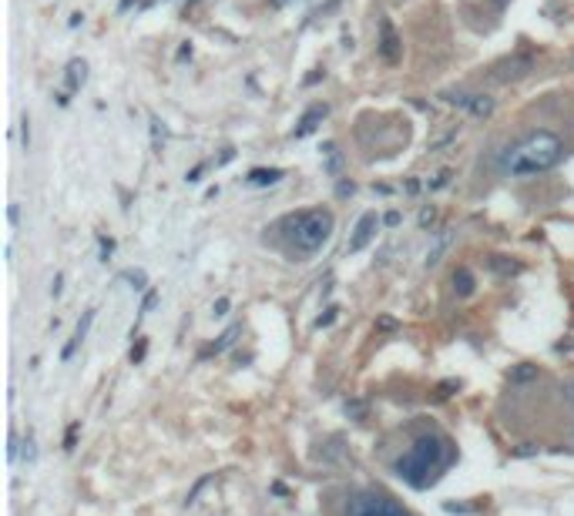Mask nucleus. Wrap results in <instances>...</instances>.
Listing matches in <instances>:
<instances>
[{
    "instance_id": "35",
    "label": "nucleus",
    "mask_w": 574,
    "mask_h": 516,
    "mask_svg": "<svg viewBox=\"0 0 574 516\" xmlns=\"http://www.w3.org/2000/svg\"><path fill=\"white\" fill-rule=\"evenodd\" d=\"M74 436H78V422L68 429V436H64V449H74Z\"/></svg>"
},
{
    "instance_id": "16",
    "label": "nucleus",
    "mask_w": 574,
    "mask_h": 516,
    "mask_svg": "<svg viewBox=\"0 0 574 516\" xmlns=\"http://www.w3.org/2000/svg\"><path fill=\"white\" fill-rule=\"evenodd\" d=\"M534 379H537V365H531V362H521V365L511 369V383H514V386L534 383Z\"/></svg>"
},
{
    "instance_id": "14",
    "label": "nucleus",
    "mask_w": 574,
    "mask_h": 516,
    "mask_svg": "<svg viewBox=\"0 0 574 516\" xmlns=\"http://www.w3.org/2000/svg\"><path fill=\"white\" fill-rule=\"evenodd\" d=\"M494 107H497V101L491 98V94H473L467 111L473 114V118H491V114H494Z\"/></svg>"
},
{
    "instance_id": "3",
    "label": "nucleus",
    "mask_w": 574,
    "mask_h": 516,
    "mask_svg": "<svg viewBox=\"0 0 574 516\" xmlns=\"http://www.w3.org/2000/svg\"><path fill=\"white\" fill-rule=\"evenodd\" d=\"M289 228V245L299 252V255H316L319 248H326V241L333 238V228H336V218L333 211L326 208H306V211H296L286 218Z\"/></svg>"
},
{
    "instance_id": "26",
    "label": "nucleus",
    "mask_w": 574,
    "mask_h": 516,
    "mask_svg": "<svg viewBox=\"0 0 574 516\" xmlns=\"http://www.w3.org/2000/svg\"><path fill=\"white\" fill-rule=\"evenodd\" d=\"M161 141H165L161 121H158V118H152V144H155V151H161Z\"/></svg>"
},
{
    "instance_id": "10",
    "label": "nucleus",
    "mask_w": 574,
    "mask_h": 516,
    "mask_svg": "<svg viewBox=\"0 0 574 516\" xmlns=\"http://www.w3.org/2000/svg\"><path fill=\"white\" fill-rule=\"evenodd\" d=\"M329 114V107L326 104H316V107H309L306 114H303V121H299V128H296V138H306V134H313L316 128H319V121Z\"/></svg>"
},
{
    "instance_id": "15",
    "label": "nucleus",
    "mask_w": 574,
    "mask_h": 516,
    "mask_svg": "<svg viewBox=\"0 0 574 516\" xmlns=\"http://www.w3.org/2000/svg\"><path fill=\"white\" fill-rule=\"evenodd\" d=\"M238 332H242V325H229L222 336H218V342H212V349H209V356H218V352H225V349H232L235 345V338H238Z\"/></svg>"
},
{
    "instance_id": "23",
    "label": "nucleus",
    "mask_w": 574,
    "mask_h": 516,
    "mask_svg": "<svg viewBox=\"0 0 574 516\" xmlns=\"http://www.w3.org/2000/svg\"><path fill=\"white\" fill-rule=\"evenodd\" d=\"M450 178H453V171H450V168L437 171V175L430 178V191H440V188H447V184H450Z\"/></svg>"
},
{
    "instance_id": "40",
    "label": "nucleus",
    "mask_w": 574,
    "mask_h": 516,
    "mask_svg": "<svg viewBox=\"0 0 574 516\" xmlns=\"http://www.w3.org/2000/svg\"><path fill=\"white\" fill-rule=\"evenodd\" d=\"M232 158H235V148H225V151H222V158H218V164H229Z\"/></svg>"
},
{
    "instance_id": "5",
    "label": "nucleus",
    "mask_w": 574,
    "mask_h": 516,
    "mask_svg": "<svg viewBox=\"0 0 574 516\" xmlns=\"http://www.w3.org/2000/svg\"><path fill=\"white\" fill-rule=\"evenodd\" d=\"M531 71H534V57H531V54H514V57H504V61L497 64L491 80H497V84H511V80L527 78Z\"/></svg>"
},
{
    "instance_id": "24",
    "label": "nucleus",
    "mask_w": 574,
    "mask_h": 516,
    "mask_svg": "<svg viewBox=\"0 0 574 516\" xmlns=\"http://www.w3.org/2000/svg\"><path fill=\"white\" fill-rule=\"evenodd\" d=\"M417 222H420V228H430V225L437 222V208H433V205H423V208H420V218H417Z\"/></svg>"
},
{
    "instance_id": "4",
    "label": "nucleus",
    "mask_w": 574,
    "mask_h": 516,
    "mask_svg": "<svg viewBox=\"0 0 574 516\" xmlns=\"http://www.w3.org/2000/svg\"><path fill=\"white\" fill-rule=\"evenodd\" d=\"M346 516H410L396 499L383 493H356L346 503Z\"/></svg>"
},
{
    "instance_id": "17",
    "label": "nucleus",
    "mask_w": 574,
    "mask_h": 516,
    "mask_svg": "<svg viewBox=\"0 0 574 516\" xmlns=\"http://www.w3.org/2000/svg\"><path fill=\"white\" fill-rule=\"evenodd\" d=\"M322 155H326V171H329V175H340L342 155L336 151V141H326V144H322Z\"/></svg>"
},
{
    "instance_id": "44",
    "label": "nucleus",
    "mask_w": 574,
    "mask_h": 516,
    "mask_svg": "<svg viewBox=\"0 0 574 516\" xmlns=\"http://www.w3.org/2000/svg\"><path fill=\"white\" fill-rule=\"evenodd\" d=\"M568 389H571V399H574V383H571V386H568Z\"/></svg>"
},
{
    "instance_id": "42",
    "label": "nucleus",
    "mask_w": 574,
    "mask_h": 516,
    "mask_svg": "<svg viewBox=\"0 0 574 516\" xmlns=\"http://www.w3.org/2000/svg\"><path fill=\"white\" fill-rule=\"evenodd\" d=\"M185 57H192V44H182V47H178V61H185Z\"/></svg>"
},
{
    "instance_id": "28",
    "label": "nucleus",
    "mask_w": 574,
    "mask_h": 516,
    "mask_svg": "<svg viewBox=\"0 0 574 516\" xmlns=\"http://www.w3.org/2000/svg\"><path fill=\"white\" fill-rule=\"evenodd\" d=\"M229 305H232V302H229V299H225V295H222V299H218V302H215V305H212V315H215V319H222V315H225V312H229Z\"/></svg>"
},
{
    "instance_id": "30",
    "label": "nucleus",
    "mask_w": 574,
    "mask_h": 516,
    "mask_svg": "<svg viewBox=\"0 0 574 516\" xmlns=\"http://www.w3.org/2000/svg\"><path fill=\"white\" fill-rule=\"evenodd\" d=\"M400 222H403V215H400V211H387V215H383V225H387V228H396Z\"/></svg>"
},
{
    "instance_id": "34",
    "label": "nucleus",
    "mask_w": 574,
    "mask_h": 516,
    "mask_svg": "<svg viewBox=\"0 0 574 516\" xmlns=\"http://www.w3.org/2000/svg\"><path fill=\"white\" fill-rule=\"evenodd\" d=\"M202 171H205V164H195V168H192V171L185 175V181H188V184H195V181L202 178Z\"/></svg>"
},
{
    "instance_id": "6",
    "label": "nucleus",
    "mask_w": 574,
    "mask_h": 516,
    "mask_svg": "<svg viewBox=\"0 0 574 516\" xmlns=\"http://www.w3.org/2000/svg\"><path fill=\"white\" fill-rule=\"evenodd\" d=\"M380 57L387 61V64H400V57H403V41H400V34H396V27L383 17L380 21Z\"/></svg>"
},
{
    "instance_id": "18",
    "label": "nucleus",
    "mask_w": 574,
    "mask_h": 516,
    "mask_svg": "<svg viewBox=\"0 0 574 516\" xmlns=\"http://www.w3.org/2000/svg\"><path fill=\"white\" fill-rule=\"evenodd\" d=\"M491 268H494L497 275H517V272H521V265H517V261H511V258H504V255L491 258Z\"/></svg>"
},
{
    "instance_id": "22",
    "label": "nucleus",
    "mask_w": 574,
    "mask_h": 516,
    "mask_svg": "<svg viewBox=\"0 0 574 516\" xmlns=\"http://www.w3.org/2000/svg\"><path fill=\"white\" fill-rule=\"evenodd\" d=\"M336 315H340V309H336V305H326V312L316 319V329H329V325L336 322Z\"/></svg>"
},
{
    "instance_id": "11",
    "label": "nucleus",
    "mask_w": 574,
    "mask_h": 516,
    "mask_svg": "<svg viewBox=\"0 0 574 516\" xmlns=\"http://www.w3.org/2000/svg\"><path fill=\"white\" fill-rule=\"evenodd\" d=\"M64 84H68V91H81L84 84H88V64L74 57L71 64H68V71H64Z\"/></svg>"
},
{
    "instance_id": "29",
    "label": "nucleus",
    "mask_w": 574,
    "mask_h": 516,
    "mask_svg": "<svg viewBox=\"0 0 574 516\" xmlns=\"http://www.w3.org/2000/svg\"><path fill=\"white\" fill-rule=\"evenodd\" d=\"M353 191H356V184H353V181H340V184H336V195H340V198H349Z\"/></svg>"
},
{
    "instance_id": "36",
    "label": "nucleus",
    "mask_w": 574,
    "mask_h": 516,
    "mask_svg": "<svg viewBox=\"0 0 574 516\" xmlns=\"http://www.w3.org/2000/svg\"><path fill=\"white\" fill-rule=\"evenodd\" d=\"M145 359V342H138L134 349H131V362H141Z\"/></svg>"
},
{
    "instance_id": "19",
    "label": "nucleus",
    "mask_w": 574,
    "mask_h": 516,
    "mask_svg": "<svg viewBox=\"0 0 574 516\" xmlns=\"http://www.w3.org/2000/svg\"><path fill=\"white\" fill-rule=\"evenodd\" d=\"M440 98H444V104H453V107H470V98H473V94H464V91H444Z\"/></svg>"
},
{
    "instance_id": "32",
    "label": "nucleus",
    "mask_w": 574,
    "mask_h": 516,
    "mask_svg": "<svg viewBox=\"0 0 574 516\" xmlns=\"http://www.w3.org/2000/svg\"><path fill=\"white\" fill-rule=\"evenodd\" d=\"M98 241H101V261H107L111 252H114V241H111V238H98Z\"/></svg>"
},
{
    "instance_id": "7",
    "label": "nucleus",
    "mask_w": 574,
    "mask_h": 516,
    "mask_svg": "<svg viewBox=\"0 0 574 516\" xmlns=\"http://www.w3.org/2000/svg\"><path fill=\"white\" fill-rule=\"evenodd\" d=\"M376 228H380L376 211H366V215H360L356 228H353V235H349V252H353V255H356V252H363L366 245L376 238Z\"/></svg>"
},
{
    "instance_id": "37",
    "label": "nucleus",
    "mask_w": 574,
    "mask_h": 516,
    "mask_svg": "<svg viewBox=\"0 0 574 516\" xmlns=\"http://www.w3.org/2000/svg\"><path fill=\"white\" fill-rule=\"evenodd\" d=\"M61 288H64V275H54V285H51V295H54V299L61 295Z\"/></svg>"
},
{
    "instance_id": "41",
    "label": "nucleus",
    "mask_w": 574,
    "mask_h": 516,
    "mask_svg": "<svg viewBox=\"0 0 574 516\" xmlns=\"http://www.w3.org/2000/svg\"><path fill=\"white\" fill-rule=\"evenodd\" d=\"M417 191H420V181L410 178V181H407V195H417Z\"/></svg>"
},
{
    "instance_id": "27",
    "label": "nucleus",
    "mask_w": 574,
    "mask_h": 516,
    "mask_svg": "<svg viewBox=\"0 0 574 516\" xmlns=\"http://www.w3.org/2000/svg\"><path fill=\"white\" fill-rule=\"evenodd\" d=\"M155 302H158V292L152 288V292H145V302H141V315H148V312L155 309Z\"/></svg>"
},
{
    "instance_id": "25",
    "label": "nucleus",
    "mask_w": 574,
    "mask_h": 516,
    "mask_svg": "<svg viewBox=\"0 0 574 516\" xmlns=\"http://www.w3.org/2000/svg\"><path fill=\"white\" fill-rule=\"evenodd\" d=\"M346 416H353V419H366V402H363V399H349V402H346Z\"/></svg>"
},
{
    "instance_id": "38",
    "label": "nucleus",
    "mask_w": 574,
    "mask_h": 516,
    "mask_svg": "<svg viewBox=\"0 0 574 516\" xmlns=\"http://www.w3.org/2000/svg\"><path fill=\"white\" fill-rule=\"evenodd\" d=\"M7 218H10V225H17V222H21V208L10 205V208H7Z\"/></svg>"
},
{
    "instance_id": "12",
    "label": "nucleus",
    "mask_w": 574,
    "mask_h": 516,
    "mask_svg": "<svg viewBox=\"0 0 574 516\" xmlns=\"http://www.w3.org/2000/svg\"><path fill=\"white\" fill-rule=\"evenodd\" d=\"M450 241H453V228H440V235H437V241H433V248L427 252V268H437V265H440V258L447 255Z\"/></svg>"
},
{
    "instance_id": "9",
    "label": "nucleus",
    "mask_w": 574,
    "mask_h": 516,
    "mask_svg": "<svg viewBox=\"0 0 574 516\" xmlns=\"http://www.w3.org/2000/svg\"><path fill=\"white\" fill-rule=\"evenodd\" d=\"M283 178H286L283 168H252V171L245 175V184H249V188H269V184H279Z\"/></svg>"
},
{
    "instance_id": "43",
    "label": "nucleus",
    "mask_w": 574,
    "mask_h": 516,
    "mask_svg": "<svg viewBox=\"0 0 574 516\" xmlns=\"http://www.w3.org/2000/svg\"><path fill=\"white\" fill-rule=\"evenodd\" d=\"M131 3H134V0H118V10H121V14H125V10H128Z\"/></svg>"
},
{
    "instance_id": "39",
    "label": "nucleus",
    "mask_w": 574,
    "mask_h": 516,
    "mask_svg": "<svg viewBox=\"0 0 574 516\" xmlns=\"http://www.w3.org/2000/svg\"><path fill=\"white\" fill-rule=\"evenodd\" d=\"M81 24H84V14H81V10H78V14H71V17H68V27H81Z\"/></svg>"
},
{
    "instance_id": "20",
    "label": "nucleus",
    "mask_w": 574,
    "mask_h": 516,
    "mask_svg": "<svg viewBox=\"0 0 574 516\" xmlns=\"http://www.w3.org/2000/svg\"><path fill=\"white\" fill-rule=\"evenodd\" d=\"M457 134H460V128H450L447 134H440V138H433V141H430V151H444V148L450 144V141H457Z\"/></svg>"
},
{
    "instance_id": "8",
    "label": "nucleus",
    "mask_w": 574,
    "mask_h": 516,
    "mask_svg": "<svg viewBox=\"0 0 574 516\" xmlns=\"http://www.w3.org/2000/svg\"><path fill=\"white\" fill-rule=\"evenodd\" d=\"M94 312H98V309H88L84 315H81V322L74 325V336H71V342H68V345H64V352H61V359H64V362L71 359V356H74V349H78L81 342L88 338V329H91V322H94Z\"/></svg>"
},
{
    "instance_id": "2",
    "label": "nucleus",
    "mask_w": 574,
    "mask_h": 516,
    "mask_svg": "<svg viewBox=\"0 0 574 516\" xmlns=\"http://www.w3.org/2000/svg\"><path fill=\"white\" fill-rule=\"evenodd\" d=\"M450 460V442L444 436H437V433H427V436H420L400 460H396V476L400 480H407L410 486H417L423 490L427 483H433V476L440 473Z\"/></svg>"
},
{
    "instance_id": "13",
    "label": "nucleus",
    "mask_w": 574,
    "mask_h": 516,
    "mask_svg": "<svg viewBox=\"0 0 574 516\" xmlns=\"http://www.w3.org/2000/svg\"><path fill=\"white\" fill-rule=\"evenodd\" d=\"M473 288H477V282H473V272H470L467 265H460V268L453 272V292H457L460 299H467V295H473Z\"/></svg>"
},
{
    "instance_id": "1",
    "label": "nucleus",
    "mask_w": 574,
    "mask_h": 516,
    "mask_svg": "<svg viewBox=\"0 0 574 516\" xmlns=\"http://www.w3.org/2000/svg\"><path fill=\"white\" fill-rule=\"evenodd\" d=\"M561 158H564V141L554 131L541 128L531 131L527 138H521L517 144H511L504 151L500 171L511 175V178H534V175H544L551 168H557Z\"/></svg>"
},
{
    "instance_id": "31",
    "label": "nucleus",
    "mask_w": 574,
    "mask_h": 516,
    "mask_svg": "<svg viewBox=\"0 0 574 516\" xmlns=\"http://www.w3.org/2000/svg\"><path fill=\"white\" fill-rule=\"evenodd\" d=\"M34 456H37V449H34V436L27 433V442H24V460H27V463H34Z\"/></svg>"
},
{
    "instance_id": "33",
    "label": "nucleus",
    "mask_w": 574,
    "mask_h": 516,
    "mask_svg": "<svg viewBox=\"0 0 574 516\" xmlns=\"http://www.w3.org/2000/svg\"><path fill=\"white\" fill-rule=\"evenodd\" d=\"M21 138H24V148H30V118L24 114V121H21Z\"/></svg>"
},
{
    "instance_id": "21",
    "label": "nucleus",
    "mask_w": 574,
    "mask_h": 516,
    "mask_svg": "<svg viewBox=\"0 0 574 516\" xmlns=\"http://www.w3.org/2000/svg\"><path fill=\"white\" fill-rule=\"evenodd\" d=\"M125 279H128L131 288H138V292L148 285V275H145V268H131V272H125Z\"/></svg>"
}]
</instances>
